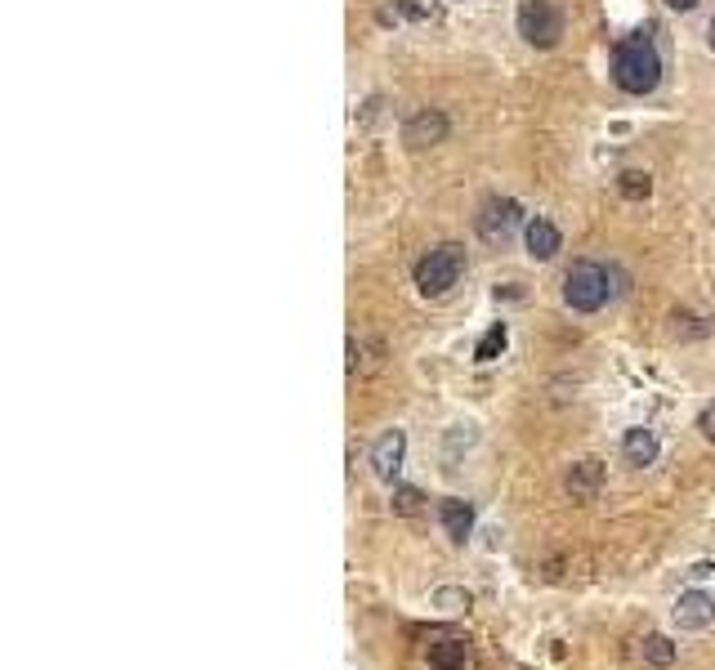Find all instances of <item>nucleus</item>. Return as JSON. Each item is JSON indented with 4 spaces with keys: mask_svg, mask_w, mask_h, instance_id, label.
Masks as SVG:
<instances>
[{
    "mask_svg": "<svg viewBox=\"0 0 715 670\" xmlns=\"http://www.w3.org/2000/svg\"><path fill=\"white\" fill-rule=\"evenodd\" d=\"M613 81L626 94H653L662 81V54H657L653 36L635 32L626 41H617L613 50Z\"/></svg>",
    "mask_w": 715,
    "mask_h": 670,
    "instance_id": "1",
    "label": "nucleus"
},
{
    "mask_svg": "<svg viewBox=\"0 0 715 670\" xmlns=\"http://www.w3.org/2000/svg\"><path fill=\"white\" fill-rule=\"evenodd\" d=\"M461 273H465V251L456 242H443V246H434V251H425L421 260H416L412 282L425 300H438V295H447L456 282H461Z\"/></svg>",
    "mask_w": 715,
    "mask_h": 670,
    "instance_id": "2",
    "label": "nucleus"
},
{
    "mask_svg": "<svg viewBox=\"0 0 715 670\" xmlns=\"http://www.w3.org/2000/svg\"><path fill=\"white\" fill-rule=\"evenodd\" d=\"M608 295H613V277H608L604 264L595 260H577L564 273V300L568 309L577 313H599L608 304Z\"/></svg>",
    "mask_w": 715,
    "mask_h": 670,
    "instance_id": "3",
    "label": "nucleus"
},
{
    "mask_svg": "<svg viewBox=\"0 0 715 670\" xmlns=\"http://www.w3.org/2000/svg\"><path fill=\"white\" fill-rule=\"evenodd\" d=\"M519 36L532 50H555L564 36V9L555 0H523L519 5Z\"/></svg>",
    "mask_w": 715,
    "mask_h": 670,
    "instance_id": "4",
    "label": "nucleus"
},
{
    "mask_svg": "<svg viewBox=\"0 0 715 670\" xmlns=\"http://www.w3.org/2000/svg\"><path fill=\"white\" fill-rule=\"evenodd\" d=\"M519 219H523V210H519V201L514 197H488L483 201V210H479V237L483 242H505V237L519 228Z\"/></svg>",
    "mask_w": 715,
    "mask_h": 670,
    "instance_id": "5",
    "label": "nucleus"
},
{
    "mask_svg": "<svg viewBox=\"0 0 715 670\" xmlns=\"http://www.w3.org/2000/svg\"><path fill=\"white\" fill-rule=\"evenodd\" d=\"M447 139V117L438 108H421V112H412L407 117V126H403V143L412 152H421V148H434V143H443Z\"/></svg>",
    "mask_w": 715,
    "mask_h": 670,
    "instance_id": "6",
    "label": "nucleus"
},
{
    "mask_svg": "<svg viewBox=\"0 0 715 670\" xmlns=\"http://www.w3.org/2000/svg\"><path fill=\"white\" fill-rule=\"evenodd\" d=\"M403 461H407V434L403 429H385V434L376 438V447H371V469H376V478L394 483Z\"/></svg>",
    "mask_w": 715,
    "mask_h": 670,
    "instance_id": "7",
    "label": "nucleus"
},
{
    "mask_svg": "<svg viewBox=\"0 0 715 670\" xmlns=\"http://www.w3.org/2000/svg\"><path fill=\"white\" fill-rule=\"evenodd\" d=\"M675 626L680 630H707L715 626V599L707 590H684L675 599Z\"/></svg>",
    "mask_w": 715,
    "mask_h": 670,
    "instance_id": "8",
    "label": "nucleus"
},
{
    "mask_svg": "<svg viewBox=\"0 0 715 670\" xmlns=\"http://www.w3.org/2000/svg\"><path fill=\"white\" fill-rule=\"evenodd\" d=\"M599 483H604V461H595V456H590V461H577L564 474V492L572 496V501H590V496L599 492Z\"/></svg>",
    "mask_w": 715,
    "mask_h": 670,
    "instance_id": "9",
    "label": "nucleus"
},
{
    "mask_svg": "<svg viewBox=\"0 0 715 670\" xmlns=\"http://www.w3.org/2000/svg\"><path fill=\"white\" fill-rule=\"evenodd\" d=\"M438 523H443V532L461 545L465 536L474 532V505L465 501V496H447V501L438 505Z\"/></svg>",
    "mask_w": 715,
    "mask_h": 670,
    "instance_id": "10",
    "label": "nucleus"
},
{
    "mask_svg": "<svg viewBox=\"0 0 715 670\" xmlns=\"http://www.w3.org/2000/svg\"><path fill=\"white\" fill-rule=\"evenodd\" d=\"M523 242H528V255L532 260H555L559 251V228L550 224V219H528V228H523Z\"/></svg>",
    "mask_w": 715,
    "mask_h": 670,
    "instance_id": "11",
    "label": "nucleus"
},
{
    "mask_svg": "<svg viewBox=\"0 0 715 670\" xmlns=\"http://www.w3.org/2000/svg\"><path fill=\"white\" fill-rule=\"evenodd\" d=\"M657 434L653 429H626V438H622V456H626V465H635V469H648L657 461Z\"/></svg>",
    "mask_w": 715,
    "mask_h": 670,
    "instance_id": "12",
    "label": "nucleus"
},
{
    "mask_svg": "<svg viewBox=\"0 0 715 670\" xmlns=\"http://www.w3.org/2000/svg\"><path fill=\"white\" fill-rule=\"evenodd\" d=\"M465 662H470L465 639H438V644H429V670H465Z\"/></svg>",
    "mask_w": 715,
    "mask_h": 670,
    "instance_id": "13",
    "label": "nucleus"
},
{
    "mask_svg": "<svg viewBox=\"0 0 715 670\" xmlns=\"http://www.w3.org/2000/svg\"><path fill=\"white\" fill-rule=\"evenodd\" d=\"M640 657L648 666H657V670H666V666H675V657H680V648L671 644L666 635H644V644H640Z\"/></svg>",
    "mask_w": 715,
    "mask_h": 670,
    "instance_id": "14",
    "label": "nucleus"
},
{
    "mask_svg": "<svg viewBox=\"0 0 715 670\" xmlns=\"http://www.w3.org/2000/svg\"><path fill=\"white\" fill-rule=\"evenodd\" d=\"M505 344H510V331H505V322H492V327L483 331V340H479V349H474V358H479V362L501 358Z\"/></svg>",
    "mask_w": 715,
    "mask_h": 670,
    "instance_id": "15",
    "label": "nucleus"
},
{
    "mask_svg": "<svg viewBox=\"0 0 715 670\" xmlns=\"http://www.w3.org/2000/svg\"><path fill=\"white\" fill-rule=\"evenodd\" d=\"M617 188H622L626 201H644L648 193H653V175H648V170H622Z\"/></svg>",
    "mask_w": 715,
    "mask_h": 670,
    "instance_id": "16",
    "label": "nucleus"
},
{
    "mask_svg": "<svg viewBox=\"0 0 715 670\" xmlns=\"http://www.w3.org/2000/svg\"><path fill=\"white\" fill-rule=\"evenodd\" d=\"M421 510H425L421 487H394V514H421Z\"/></svg>",
    "mask_w": 715,
    "mask_h": 670,
    "instance_id": "17",
    "label": "nucleus"
},
{
    "mask_svg": "<svg viewBox=\"0 0 715 670\" xmlns=\"http://www.w3.org/2000/svg\"><path fill=\"white\" fill-rule=\"evenodd\" d=\"M434 608H443V612H465V608H470V595H465V590L443 586V590H434Z\"/></svg>",
    "mask_w": 715,
    "mask_h": 670,
    "instance_id": "18",
    "label": "nucleus"
},
{
    "mask_svg": "<svg viewBox=\"0 0 715 670\" xmlns=\"http://www.w3.org/2000/svg\"><path fill=\"white\" fill-rule=\"evenodd\" d=\"M698 434L707 438V443H715V402H707V407H702V416H698Z\"/></svg>",
    "mask_w": 715,
    "mask_h": 670,
    "instance_id": "19",
    "label": "nucleus"
},
{
    "mask_svg": "<svg viewBox=\"0 0 715 670\" xmlns=\"http://www.w3.org/2000/svg\"><path fill=\"white\" fill-rule=\"evenodd\" d=\"M711 572H715V563H693V572H689V577H693V581H707Z\"/></svg>",
    "mask_w": 715,
    "mask_h": 670,
    "instance_id": "20",
    "label": "nucleus"
},
{
    "mask_svg": "<svg viewBox=\"0 0 715 670\" xmlns=\"http://www.w3.org/2000/svg\"><path fill=\"white\" fill-rule=\"evenodd\" d=\"M671 9H680V14H689V9H698V0H666Z\"/></svg>",
    "mask_w": 715,
    "mask_h": 670,
    "instance_id": "21",
    "label": "nucleus"
},
{
    "mask_svg": "<svg viewBox=\"0 0 715 670\" xmlns=\"http://www.w3.org/2000/svg\"><path fill=\"white\" fill-rule=\"evenodd\" d=\"M707 45L715 50V18H711V27H707Z\"/></svg>",
    "mask_w": 715,
    "mask_h": 670,
    "instance_id": "22",
    "label": "nucleus"
}]
</instances>
